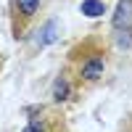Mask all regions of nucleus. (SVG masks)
I'll return each instance as SVG.
<instances>
[{"instance_id": "nucleus-1", "label": "nucleus", "mask_w": 132, "mask_h": 132, "mask_svg": "<svg viewBox=\"0 0 132 132\" xmlns=\"http://www.w3.org/2000/svg\"><path fill=\"white\" fill-rule=\"evenodd\" d=\"M111 24H114V29H116V32L129 29V24H132V0H119V3H116Z\"/></svg>"}, {"instance_id": "nucleus-6", "label": "nucleus", "mask_w": 132, "mask_h": 132, "mask_svg": "<svg viewBox=\"0 0 132 132\" xmlns=\"http://www.w3.org/2000/svg\"><path fill=\"white\" fill-rule=\"evenodd\" d=\"M66 98H69V82H66L63 77H58V79L53 82V101L61 103V101H66Z\"/></svg>"}, {"instance_id": "nucleus-4", "label": "nucleus", "mask_w": 132, "mask_h": 132, "mask_svg": "<svg viewBox=\"0 0 132 132\" xmlns=\"http://www.w3.org/2000/svg\"><path fill=\"white\" fill-rule=\"evenodd\" d=\"M79 8H82V13L87 19H98V16L106 13V3H103V0H82Z\"/></svg>"}, {"instance_id": "nucleus-3", "label": "nucleus", "mask_w": 132, "mask_h": 132, "mask_svg": "<svg viewBox=\"0 0 132 132\" xmlns=\"http://www.w3.org/2000/svg\"><path fill=\"white\" fill-rule=\"evenodd\" d=\"M103 69H106V61L101 56H93L90 61L82 66V77H85L87 82H95L98 77H103Z\"/></svg>"}, {"instance_id": "nucleus-2", "label": "nucleus", "mask_w": 132, "mask_h": 132, "mask_svg": "<svg viewBox=\"0 0 132 132\" xmlns=\"http://www.w3.org/2000/svg\"><path fill=\"white\" fill-rule=\"evenodd\" d=\"M58 35H61L58 21H56V19H50V21H45V27L37 32V45H40V48H45V45H50V42H56Z\"/></svg>"}, {"instance_id": "nucleus-8", "label": "nucleus", "mask_w": 132, "mask_h": 132, "mask_svg": "<svg viewBox=\"0 0 132 132\" xmlns=\"http://www.w3.org/2000/svg\"><path fill=\"white\" fill-rule=\"evenodd\" d=\"M21 132H45V127H42V124L37 122V119H32V122H29L24 129H21Z\"/></svg>"}, {"instance_id": "nucleus-7", "label": "nucleus", "mask_w": 132, "mask_h": 132, "mask_svg": "<svg viewBox=\"0 0 132 132\" xmlns=\"http://www.w3.org/2000/svg\"><path fill=\"white\" fill-rule=\"evenodd\" d=\"M116 42H119V45H122V48H129V45H132V37H129V29H124V32H119V35H116Z\"/></svg>"}, {"instance_id": "nucleus-5", "label": "nucleus", "mask_w": 132, "mask_h": 132, "mask_svg": "<svg viewBox=\"0 0 132 132\" xmlns=\"http://www.w3.org/2000/svg\"><path fill=\"white\" fill-rule=\"evenodd\" d=\"M13 5H16V11L24 19H32L40 11V0H13Z\"/></svg>"}]
</instances>
